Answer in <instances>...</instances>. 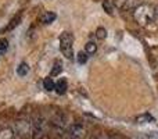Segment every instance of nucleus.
Here are the masks:
<instances>
[{
  "label": "nucleus",
  "instance_id": "f257e3e1",
  "mask_svg": "<svg viewBox=\"0 0 158 139\" xmlns=\"http://www.w3.org/2000/svg\"><path fill=\"white\" fill-rule=\"evenodd\" d=\"M133 18L142 27H147L150 22L156 21V7L148 3H142L133 10Z\"/></svg>",
  "mask_w": 158,
  "mask_h": 139
},
{
  "label": "nucleus",
  "instance_id": "f03ea898",
  "mask_svg": "<svg viewBox=\"0 0 158 139\" xmlns=\"http://www.w3.org/2000/svg\"><path fill=\"white\" fill-rule=\"evenodd\" d=\"M50 129V124L47 123V120L42 115H38L35 120L32 121V139H43L47 135Z\"/></svg>",
  "mask_w": 158,
  "mask_h": 139
},
{
  "label": "nucleus",
  "instance_id": "7ed1b4c3",
  "mask_svg": "<svg viewBox=\"0 0 158 139\" xmlns=\"http://www.w3.org/2000/svg\"><path fill=\"white\" fill-rule=\"evenodd\" d=\"M60 50L68 60L74 59V35L68 31L63 32L60 36Z\"/></svg>",
  "mask_w": 158,
  "mask_h": 139
},
{
  "label": "nucleus",
  "instance_id": "20e7f679",
  "mask_svg": "<svg viewBox=\"0 0 158 139\" xmlns=\"http://www.w3.org/2000/svg\"><path fill=\"white\" fill-rule=\"evenodd\" d=\"M49 124H50V129H52L56 135H58V137H61V138L68 131V129H67V117L64 114H61V113L60 114H56Z\"/></svg>",
  "mask_w": 158,
  "mask_h": 139
},
{
  "label": "nucleus",
  "instance_id": "39448f33",
  "mask_svg": "<svg viewBox=\"0 0 158 139\" xmlns=\"http://www.w3.org/2000/svg\"><path fill=\"white\" fill-rule=\"evenodd\" d=\"M85 134H86V128H85L83 124L77 123L72 127H69V129L67 131L65 137L68 139H83Z\"/></svg>",
  "mask_w": 158,
  "mask_h": 139
},
{
  "label": "nucleus",
  "instance_id": "423d86ee",
  "mask_svg": "<svg viewBox=\"0 0 158 139\" xmlns=\"http://www.w3.org/2000/svg\"><path fill=\"white\" fill-rule=\"evenodd\" d=\"M115 7L121 10H128V8H136L137 6L142 4V0H114Z\"/></svg>",
  "mask_w": 158,
  "mask_h": 139
},
{
  "label": "nucleus",
  "instance_id": "0eeeda50",
  "mask_svg": "<svg viewBox=\"0 0 158 139\" xmlns=\"http://www.w3.org/2000/svg\"><path fill=\"white\" fill-rule=\"evenodd\" d=\"M18 127V134L21 137H25V138H31L32 135V123H28V121H18L17 124Z\"/></svg>",
  "mask_w": 158,
  "mask_h": 139
},
{
  "label": "nucleus",
  "instance_id": "6e6552de",
  "mask_svg": "<svg viewBox=\"0 0 158 139\" xmlns=\"http://www.w3.org/2000/svg\"><path fill=\"white\" fill-rule=\"evenodd\" d=\"M67 89H68V82H67L65 78H61L60 81L56 82V92L58 95H64L67 92Z\"/></svg>",
  "mask_w": 158,
  "mask_h": 139
},
{
  "label": "nucleus",
  "instance_id": "1a4fd4ad",
  "mask_svg": "<svg viewBox=\"0 0 158 139\" xmlns=\"http://www.w3.org/2000/svg\"><path fill=\"white\" fill-rule=\"evenodd\" d=\"M56 18H57V15H56L54 11H47V13H44L40 17V21H42V24H52Z\"/></svg>",
  "mask_w": 158,
  "mask_h": 139
},
{
  "label": "nucleus",
  "instance_id": "9d476101",
  "mask_svg": "<svg viewBox=\"0 0 158 139\" xmlns=\"http://www.w3.org/2000/svg\"><path fill=\"white\" fill-rule=\"evenodd\" d=\"M15 132L13 128H3L0 129V139H14Z\"/></svg>",
  "mask_w": 158,
  "mask_h": 139
},
{
  "label": "nucleus",
  "instance_id": "9b49d317",
  "mask_svg": "<svg viewBox=\"0 0 158 139\" xmlns=\"http://www.w3.org/2000/svg\"><path fill=\"white\" fill-rule=\"evenodd\" d=\"M63 71V63H61L60 60H56L54 64H53V68L50 71V76H56L58 75V74Z\"/></svg>",
  "mask_w": 158,
  "mask_h": 139
},
{
  "label": "nucleus",
  "instance_id": "f8f14e48",
  "mask_svg": "<svg viewBox=\"0 0 158 139\" xmlns=\"http://www.w3.org/2000/svg\"><path fill=\"white\" fill-rule=\"evenodd\" d=\"M43 88L46 90H49V92H52V90H56V82L53 81L52 76H49V78H44L43 81Z\"/></svg>",
  "mask_w": 158,
  "mask_h": 139
},
{
  "label": "nucleus",
  "instance_id": "ddd939ff",
  "mask_svg": "<svg viewBox=\"0 0 158 139\" xmlns=\"http://www.w3.org/2000/svg\"><path fill=\"white\" fill-rule=\"evenodd\" d=\"M28 72H29V66H28L27 63H24V61H22V63L17 67V74H18L19 76H25Z\"/></svg>",
  "mask_w": 158,
  "mask_h": 139
},
{
  "label": "nucleus",
  "instance_id": "4468645a",
  "mask_svg": "<svg viewBox=\"0 0 158 139\" xmlns=\"http://www.w3.org/2000/svg\"><path fill=\"white\" fill-rule=\"evenodd\" d=\"M85 52H86L87 54H94V53L97 52V45H96V42H87V43L85 45Z\"/></svg>",
  "mask_w": 158,
  "mask_h": 139
},
{
  "label": "nucleus",
  "instance_id": "2eb2a0df",
  "mask_svg": "<svg viewBox=\"0 0 158 139\" xmlns=\"http://www.w3.org/2000/svg\"><path fill=\"white\" fill-rule=\"evenodd\" d=\"M103 7H104V10H106L108 14H112V11H114V8H115L114 0H104Z\"/></svg>",
  "mask_w": 158,
  "mask_h": 139
},
{
  "label": "nucleus",
  "instance_id": "dca6fc26",
  "mask_svg": "<svg viewBox=\"0 0 158 139\" xmlns=\"http://www.w3.org/2000/svg\"><path fill=\"white\" fill-rule=\"evenodd\" d=\"M87 57H89V54H87L86 52H83V50H82V52H79V53H78L77 60H78V63H79V64H85V63L87 61Z\"/></svg>",
  "mask_w": 158,
  "mask_h": 139
},
{
  "label": "nucleus",
  "instance_id": "f3484780",
  "mask_svg": "<svg viewBox=\"0 0 158 139\" xmlns=\"http://www.w3.org/2000/svg\"><path fill=\"white\" fill-rule=\"evenodd\" d=\"M94 35H96V38H97V39L103 41V39H106V36H107V31L104 29V28L100 27V28H97V29H96Z\"/></svg>",
  "mask_w": 158,
  "mask_h": 139
},
{
  "label": "nucleus",
  "instance_id": "a211bd4d",
  "mask_svg": "<svg viewBox=\"0 0 158 139\" xmlns=\"http://www.w3.org/2000/svg\"><path fill=\"white\" fill-rule=\"evenodd\" d=\"M19 20H21V17H19V15H17L15 18H13V20H11V24L8 25V27H6L4 29H3V32H4V31H11V29H13V28L19 22Z\"/></svg>",
  "mask_w": 158,
  "mask_h": 139
},
{
  "label": "nucleus",
  "instance_id": "6ab92c4d",
  "mask_svg": "<svg viewBox=\"0 0 158 139\" xmlns=\"http://www.w3.org/2000/svg\"><path fill=\"white\" fill-rule=\"evenodd\" d=\"M8 49V41L7 39H0V54L6 53Z\"/></svg>",
  "mask_w": 158,
  "mask_h": 139
},
{
  "label": "nucleus",
  "instance_id": "aec40b11",
  "mask_svg": "<svg viewBox=\"0 0 158 139\" xmlns=\"http://www.w3.org/2000/svg\"><path fill=\"white\" fill-rule=\"evenodd\" d=\"M90 139H110V137L107 134H104V132H96V134L92 135Z\"/></svg>",
  "mask_w": 158,
  "mask_h": 139
},
{
  "label": "nucleus",
  "instance_id": "412c9836",
  "mask_svg": "<svg viewBox=\"0 0 158 139\" xmlns=\"http://www.w3.org/2000/svg\"><path fill=\"white\" fill-rule=\"evenodd\" d=\"M156 21L158 22V7H156Z\"/></svg>",
  "mask_w": 158,
  "mask_h": 139
},
{
  "label": "nucleus",
  "instance_id": "4be33fe9",
  "mask_svg": "<svg viewBox=\"0 0 158 139\" xmlns=\"http://www.w3.org/2000/svg\"><path fill=\"white\" fill-rule=\"evenodd\" d=\"M110 139H121L119 137H110Z\"/></svg>",
  "mask_w": 158,
  "mask_h": 139
}]
</instances>
